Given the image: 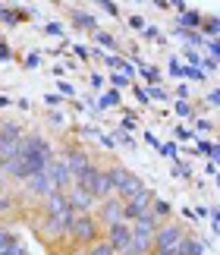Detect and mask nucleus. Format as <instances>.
Here are the masks:
<instances>
[{
  "label": "nucleus",
  "instance_id": "f257e3e1",
  "mask_svg": "<svg viewBox=\"0 0 220 255\" xmlns=\"http://www.w3.org/2000/svg\"><path fill=\"white\" fill-rule=\"evenodd\" d=\"M69 237L79 246H95L98 240H104V227L98 224L95 214H76L73 227H69Z\"/></svg>",
  "mask_w": 220,
  "mask_h": 255
},
{
  "label": "nucleus",
  "instance_id": "f03ea898",
  "mask_svg": "<svg viewBox=\"0 0 220 255\" xmlns=\"http://www.w3.org/2000/svg\"><path fill=\"white\" fill-rule=\"evenodd\" d=\"M110 170V180H113V195L116 199H135L138 192L145 189V183H142V176H135L132 170H126V167H107Z\"/></svg>",
  "mask_w": 220,
  "mask_h": 255
},
{
  "label": "nucleus",
  "instance_id": "7ed1b4c3",
  "mask_svg": "<svg viewBox=\"0 0 220 255\" xmlns=\"http://www.w3.org/2000/svg\"><path fill=\"white\" fill-rule=\"evenodd\" d=\"M19 148H22V129H19L16 123H3L0 126V167H3L9 158H16Z\"/></svg>",
  "mask_w": 220,
  "mask_h": 255
},
{
  "label": "nucleus",
  "instance_id": "20e7f679",
  "mask_svg": "<svg viewBox=\"0 0 220 255\" xmlns=\"http://www.w3.org/2000/svg\"><path fill=\"white\" fill-rule=\"evenodd\" d=\"M154 199H157V195H154V192L145 186V189L138 192L135 199L123 202V221H126V224H135L138 218H142V214H148V211H151V202H154Z\"/></svg>",
  "mask_w": 220,
  "mask_h": 255
},
{
  "label": "nucleus",
  "instance_id": "39448f33",
  "mask_svg": "<svg viewBox=\"0 0 220 255\" xmlns=\"http://www.w3.org/2000/svg\"><path fill=\"white\" fill-rule=\"evenodd\" d=\"M186 237V224H161L154 233V249H176Z\"/></svg>",
  "mask_w": 220,
  "mask_h": 255
},
{
  "label": "nucleus",
  "instance_id": "423d86ee",
  "mask_svg": "<svg viewBox=\"0 0 220 255\" xmlns=\"http://www.w3.org/2000/svg\"><path fill=\"white\" fill-rule=\"evenodd\" d=\"M104 240L113 246V252L119 255L129 243H132V224H126V221H119V224H110V227H104Z\"/></svg>",
  "mask_w": 220,
  "mask_h": 255
},
{
  "label": "nucleus",
  "instance_id": "0eeeda50",
  "mask_svg": "<svg viewBox=\"0 0 220 255\" xmlns=\"http://www.w3.org/2000/svg\"><path fill=\"white\" fill-rule=\"evenodd\" d=\"M73 221H76V211H73V208L63 211V214H54V218H47V221H44V237H47V240L69 237V227H73Z\"/></svg>",
  "mask_w": 220,
  "mask_h": 255
},
{
  "label": "nucleus",
  "instance_id": "6e6552de",
  "mask_svg": "<svg viewBox=\"0 0 220 255\" xmlns=\"http://www.w3.org/2000/svg\"><path fill=\"white\" fill-rule=\"evenodd\" d=\"M98 224L101 227H110V224H119L123 221V199H116V195H110V199H104L101 205H98Z\"/></svg>",
  "mask_w": 220,
  "mask_h": 255
},
{
  "label": "nucleus",
  "instance_id": "1a4fd4ad",
  "mask_svg": "<svg viewBox=\"0 0 220 255\" xmlns=\"http://www.w3.org/2000/svg\"><path fill=\"white\" fill-rule=\"evenodd\" d=\"M47 176H51V183H54L57 192H66L69 186H73V173H69L66 158H54L51 164H47Z\"/></svg>",
  "mask_w": 220,
  "mask_h": 255
},
{
  "label": "nucleus",
  "instance_id": "9d476101",
  "mask_svg": "<svg viewBox=\"0 0 220 255\" xmlns=\"http://www.w3.org/2000/svg\"><path fill=\"white\" fill-rule=\"evenodd\" d=\"M69 205H73L76 214H92V208L98 205V199L92 192H85L82 186H69Z\"/></svg>",
  "mask_w": 220,
  "mask_h": 255
},
{
  "label": "nucleus",
  "instance_id": "9b49d317",
  "mask_svg": "<svg viewBox=\"0 0 220 255\" xmlns=\"http://www.w3.org/2000/svg\"><path fill=\"white\" fill-rule=\"evenodd\" d=\"M25 189H28V195H35V199H47L51 192H57L54 183H51V176H47V170L28 176V180H25Z\"/></svg>",
  "mask_w": 220,
  "mask_h": 255
},
{
  "label": "nucleus",
  "instance_id": "f8f14e48",
  "mask_svg": "<svg viewBox=\"0 0 220 255\" xmlns=\"http://www.w3.org/2000/svg\"><path fill=\"white\" fill-rule=\"evenodd\" d=\"M66 164H69V173H73V183H76L79 176L92 167V158H88V151H82V148H69L66 151Z\"/></svg>",
  "mask_w": 220,
  "mask_h": 255
},
{
  "label": "nucleus",
  "instance_id": "ddd939ff",
  "mask_svg": "<svg viewBox=\"0 0 220 255\" xmlns=\"http://www.w3.org/2000/svg\"><path fill=\"white\" fill-rule=\"evenodd\" d=\"M73 205H69V195L66 192H51L44 199V211H47V218H54V214H63V211H69Z\"/></svg>",
  "mask_w": 220,
  "mask_h": 255
},
{
  "label": "nucleus",
  "instance_id": "4468645a",
  "mask_svg": "<svg viewBox=\"0 0 220 255\" xmlns=\"http://www.w3.org/2000/svg\"><path fill=\"white\" fill-rule=\"evenodd\" d=\"M22 154H54L51 151V142L41 139V135H22Z\"/></svg>",
  "mask_w": 220,
  "mask_h": 255
},
{
  "label": "nucleus",
  "instance_id": "2eb2a0df",
  "mask_svg": "<svg viewBox=\"0 0 220 255\" xmlns=\"http://www.w3.org/2000/svg\"><path fill=\"white\" fill-rule=\"evenodd\" d=\"M176 255H205V243H202V240H195L192 233H186L183 243L176 246Z\"/></svg>",
  "mask_w": 220,
  "mask_h": 255
},
{
  "label": "nucleus",
  "instance_id": "dca6fc26",
  "mask_svg": "<svg viewBox=\"0 0 220 255\" xmlns=\"http://www.w3.org/2000/svg\"><path fill=\"white\" fill-rule=\"evenodd\" d=\"M202 13H198V9H186L183 16H179V25L176 28H186V32H198V28H202Z\"/></svg>",
  "mask_w": 220,
  "mask_h": 255
},
{
  "label": "nucleus",
  "instance_id": "f3484780",
  "mask_svg": "<svg viewBox=\"0 0 220 255\" xmlns=\"http://www.w3.org/2000/svg\"><path fill=\"white\" fill-rule=\"evenodd\" d=\"M73 22H76L79 28H85V32H98V22H95V16H92V13L73 9Z\"/></svg>",
  "mask_w": 220,
  "mask_h": 255
},
{
  "label": "nucleus",
  "instance_id": "a211bd4d",
  "mask_svg": "<svg viewBox=\"0 0 220 255\" xmlns=\"http://www.w3.org/2000/svg\"><path fill=\"white\" fill-rule=\"evenodd\" d=\"M151 214H154V218L164 224V221L170 218V214H173V205L164 202V199H154V202H151Z\"/></svg>",
  "mask_w": 220,
  "mask_h": 255
},
{
  "label": "nucleus",
  "instance_id": "6ab92c4d",
  "mask_svg": "<svg viewBox=\"0 0 220 255\" xmlns=\"http://www.w3.org/2000/svg\"><path fill=\"white\" fill-rule=\"evenodd\" d=\"M0 255H25V249H22V243H19V237H13L9 233V240L0 246Z\"/></svg>",
  "mask_w": 220,
  "mask_h": 255
},
{
  "label": "nucleus",
  "instance_id": "aec40b11",
  "mask_svg": "<svg viewBox=\"0 0 220 255\" xmlns=\"http://www.w3.org/2000/svg\"><path fill=\"white\" fill-rule=\"evenodd\" d=\"M202 35H217L220 38V16H205L202 19Z\"/></svg>",
  "mask_w": 220,
  "mask_h": 255
},
{
  "label": "nucleus",
  "instance_id": "412c9836",
  "mask_svg": "<svg viewBox=\"0 0 220 255\" xmlns=\"http://www.w3.org/2000/svg\"><path fill=\"white\" fill-rule=\"evenodd\" d=\"M135 63H138V73H142V76H145V79L151 82V85H157V82H161V73H157L154 66H148V63H142V60H135Z\"/></svg>",
  "mask_w": 220,
  "mask_h": 255
},
{
  "label": "nucleus",
  "instance_id": "4be33fe9",
  "mask_svg": "<svg viewBox=\"0 0 220 255\" xmlns=\"http://www.w3.org/2000/svg\"><path fill=\"white\" fill-rule=\"evenodd\" d=\"M88 255H116V252H113V246H110L107 240H98L95 246H88Z\"/></svg>",
  "mask_w": 220,
  "mask_h": 255
},
{
  "label": "nucleus",
  "instance_id": "5701e85b",
  "mask_svg": "<svg viewBox=\"0 0 220 255\" xmlns=\"http://www.w3.org/2000/svg\"><path fill=\"white\" fill-rule=\"evenodd\" d=\"M104 107H119V92L113 88V92H107L101 101H98V111H104Z\"/></svg>",
  "mask_w": 220,
  "mask_h": 255
},
{
  "label": "nucleus",
  "instance_id": "b1692460",
  "mask_svg": "<svg viewBox=\"0 0 220 255\" xmlns=\"http://www.w3.org/2000/svg\"><path fill=\"white\" fill-rule=\"evenodd\" d=\"M157 151H161L164 158H170V161H179V148H176V142H164Z\"/></svg>",
  "mask_w": 220,
  "mask_h": 255
},
{
  "label": "nucleus",
  "instance_id": "393cba45",
  "mask_svg": "<svg viewBox=\"0 0 220 255\" xmlns=\"http://www.w3.org/2000/svg\"><path fill=\"white\" fill-rule=\"evenodd\" d=\"M183 79H195V82H205L208 76L198 70V66H183Z\"/></svg>",
  "mask_w": 220,
  "mask_h": 255
},
{
  "label": "nucleus",
  "instance_id": "a878e982",
  "mask_svg": "<svg viewBox=\"0 0 220 255\" xmlns=\"http://www.w3.org/2000/svg\"><path fill=\"white\" fill-rule=\"evenodd\" d=\"M95 38H98V44H104V47H110V51H116V38H113V35H107V32H95Z\"/></svg>",
  "mask_w": 220,
  "mask_h": 255
},
{
  "label": "nucleus",
  "instance_id": "bb28decb",
  "mask_svg": "<svg viewBox=\"0 0 220 255\" xmlns=\"http://www.w3.org/2000/svg\"><path fill=\"white\" fill-rule=\"evenodd\" d=\"M205 47H208V54H211V60H217V63H220V41H217V38H208Z\"/></svg>",
  "mask_w": 220,
  "mask_h": 255
},
{
  "label": "nucleus",
  "instance_id": "cd10ccee",
  "mask_svg": "<svg viewBox=\"0 0 220 255\" xmlns=\"http://www.w3.org/2000/svg\"><path fill=\"white\" fill-rule=\"evenodd\" d=\"M145 92H148V98H154V101H170V95L161 85H151V88H145Z\"/></svg>",
  "mask_w": 220,
  "mask_h": 255
},
{
  "label": "nucleus",
  "instance_id": "c85d7f7f",
  "mask_svg": "<svg viewBox=\"0 0 220 255\" xmlns=\"http://www.w3.org/2000/svg\"><path fill=\"white\" fill-rule=\"evenodd\" d=\"M186 60H189V66H198V70H202V60H205V57L198 54V51H192V47H186Z\"/></svg>",
  "mask_w": 220,
  "mask_h": 255
},
{
  "label": "nucleus",
  "instance_id": "c756f323",
  "mask_svg": "<svg viewBox=\"0 0 220 255\" xmlns=\"http://www.w3.org/2000/svg\"><path fill=\"white\" fill-rule=\"evenodd\" d=\"M208 218H211V230L220 233V208H208Z\"/></svg>",
  "mask_w": 220,
  "mask_h": 255
},
{
  "label": "nucleus",
  "instance_id": "7c9ffc66",
  "mask_svg": "<svg viewBox=\"0 0 220 255\" xmlns=\"http://www.w3.org/2000/svg\"><path fill=\"white\" fill-rule=\"evenodd\" d=\"M176 114L179 117H195V111H192V104H189V101H176Z\"/></svg>",
  "mask_w": 220,
  "mask_h": 255
},
{
  "label": "nucleus",
  "instance_id": "2f4dec72",
  "mask_svg": "<svg viewBox=\"0 0 220 255\" xmlns=\"http://www.w3.org/2000/svg\"><path fill=\"white\" fill-rule=\"evenodd\" d=\"M98 6H101L107 16H116V19H119V6H116V3H110V0H101V3H98Z\"/></svg>",
  "mask_w": 220,
  "mask_h": 255
},
{
  "label": "nucleus",
  "instance_id": "473e14b6",
  "mask_svg": "<svg viewBox=\"0 0 220 255\" xmlns=\"http://www.w3.org/2000/svg\"><path fill=\"white\" fill-rule=\"evenodd\" d=\"M176 139H183V142H189V139H192V142H195L198 135H195L192 129H186V126H176Z\"/></svg>",
  "mask_w": 220,
  "mask_h": 255
},
{
  "label": "nucleus",
  "instance_id": "72a5a7b5",
  "mask_svg": "<svg viewBox=\"0 0 220 255\" xmlns=\"http://www.w3.org/2000/svg\"><path fill=\"white\" fill-rule=\"evenodd\" d=\"M57 92L63 95V98H73V95H76V88L69 85V82H57Z\"/></svg>",
  "mask_w": 220,
  "mask_h": 255
},
{
  "label": "nucleus",
  "instance_id": "f704fd0d",
  "mask_svg": "<svg viewBox=\"0 0 220 255\" xmlns=\"http://www.w3.org/2000/svg\"><path fill=\"white\" fill-rule=\"evenodd\" d=\"M110 82H113V85H116V92H119V88H123V85H129V82H132V79H126L123 73H119V76L113 73V76H110Z\"/></svg>",
  "mask_w": 220,
  "mask_h": 255
},
{
  "label": "nucleus",
  "instance_id": "c9c22d12",
  "mask_svg": "<svg viewBox=\"0 0 220 255\" xmlns=\"http://www.w3.org/2000/svg\"><path fill=\"white\" fill-rule=\"evenodd\" d=\"M44 32H47V35H57V38H60V35H63V25H60V22H47V25H44Z\"/></svg>",
  "mask_w": 220,
  "mask_h": 255
},
{
  "label": "nucleus",
  "instance_id": "e433bc0d",
  "mask_svg": "<svg viewBox=\"0 0 220 255\" xmlns=\"http://www.w3.org/2000/svg\"><path fill=\"white\" fill-rule=\"evenodd\" d=\"M113 142H119V145H135V142H132V135L123 132V129H116V139H113Z\"/></svg>",
  "mask_w": 220,
  "mask_h": 255
},
{
  "label": "nucleus",
  "instance_id": "4c0bfd02",
  "mask_svg": "<svg viewBox=\"0 0 220 255\" xmlns=\"http://www.w3.org/2000/svg\"><path fill=\"white\" fill-rule=\"evenodd\" d=\"M170 76H179V79H183V63L179 60H170Z\"/></svg>",
  "mask_w": 220,
  "mask_h": 255
},
{
  "label": "nucleus",
  "instance_id": "58836bf2",
  "mask_svg": "<svg viewBox=\"0 0 220 255\" xmlns=\"http://www.w3.org/2000/svg\"><path fill=\"white\" fill-rule=\"evenodd\" d=\"M135 98H138V104H148V101H151V98H148V92H145L142 85H135Z\"/></svg>",
  "mask_w": 220,
  "mask_h": 255
},
{
  "label": "nucleus",
  "instance_id": "ea45409f",
  "mask_svg": "<svg viewBox=\"0 0 220 255\" xmlns=\"http://www.w3.org/2000/svg\"><path fill=\"white\" fill-rule=\"evenodd\" d=\"M195 142H198V151H202V154H211V151H214L211 142H205V139H195Z\"/></svg>",
  "mask_w": 220,
  "mask_h": 255
},
{
  "label": "nucleus",
  "instance_id": "a19ab883",
  "mask_svg": "<svg viewBox=\"0 0 220 255\" xmlns=\"http://www.w3.org/2000/svg\"><path fill=\"white\" fill-rule=\"evenodd\" d=\"M129 25L138 28V32H145V19H142V16H132V19H129Z\"/></svg>",
  "mask_w": 220,
  "mask_h": 255
},
{
  "label": "nucleus",
  "instance_id": "79ce46f5",
  "mask_svg": "<svg viewBox=\"0 0 220 255\" xmlns=\"http://www.w3.org/2000/svg\"><path fill=\"white\" fill-rule=\"evenodd\" d=\"M38 63H41V57H38V54H28V57H25V66H28V70H35Z\"/></svg>",
  "mask_w": 220,
  "mask_h": 255
},
{
  "label": "nucleus",
  "instance_id": "37998d69",
  "mask_svg": "<svg viewBox=\"0 0 220 255\" xmlns=\"http://www.w3.org/2000/svg\"><path fill=\"white\" fill-rule=\"evenodd\" d=\"M195 126H198V132H211V129H214V123H211V120H198Z\"/></svg>",
  "mask_w": 220,
  "mask_h": 255
},
{
  "label": "nucleus",
  "instance_id": "c03bdc74",
  "mask_svg": "<svg viewBox=\"0 0 220 255\" xmlns=\"http://www.w3.org/2000/svg\"><path fill=\"white\" fill-rule=\"evenodd\" d=\"M176 98H179V101H189V85H186V82L176 88Z\"/></svg>",
  "mask_w": 220,
  "mask_h": 255
},
{
  "label": "nucleus",
  "instance_id": "a18cd8bd",
  "mask_svg": "<svg viewBox=\"0 0 220 255\" xmlns=\"http://www.w3.org/2000/svg\"><path fill=\"white\" fill-rule=\"evenodd\" d=\"M208 101H211L214 107H220V88H214V92H211V95H208Z\"/></svg>",
  "mask_w": 220,
  "mask_h": 255
},
{
  "label": "nucleus",
  "instance_id": "49530a36",
  "mask_svg": "<svg viewBox=\"0 0 220 255\" xmlns=\"http://www.w3.org/2000/svg\"><path fill=\"white\" fill-rule=\"evenodd\" d=\"M145 142H148V145H154V148H161V142H157V135H154V132H145Z\"/></svg>",
  "mask_w": 220,
  "mask_h": 255
},
{
  "label": "nucleus",
  "instance_id": "de8ad7c7",
  "mask_svg": "<svg viewBox=\"0 0 220 255\" xmlns=\"http://www.w3.org/2000/svg\"><path fill=\"white\" fill-rule=\"evenodd\" d=\"M145 38H161V32H157L154 25H145Z\"/></svg>",
  "mask_w": 220,
  "mask_h": 255
},
{
  "label": "nucleus",
  "instance_id": "09e8293b",
  "mask_svg": "<svg viewBox=\"0 0 220 255\" xmlns=\"http://www.w3.org/2000/svg\"><path fill=\"white\" fill-rule=\"evenodd\" d=\"M104 85V76H98V73H92V88H101Z\"/></svg>",
  "mask_w": 220,
  "mask_h": 255
},
{
  "label": "nucleus",
  "instance_id": "8fccbe9b",
  "mask_svg": "<svg viewBox=\"0 0 220 255\" xmlns=\"http://www.w3.org/2000/svg\"><path fill=\"white\" fill-rule=\"evenodd\" d=\"M129 129H135V120H132V117H126V120H123V132H129Z\"/></svg>",
  "mask_w": 220,
  "mask_h": 255
},
{
  "label": "nucleus",
  "instance_id": "3c124183",
  "mask_svg": "<svg viewBox=\"0 0 220 255\" xmlns=\"http://www.w3.org/2000/svg\"><path fill=\"white\" fill-rule=\"evenodd\" d=\"M0 60H9V47L3 41H0Z\"/></svg>",
  "mask_w": 220,
  "mask_h": 255
},
{
  "label": "nucleus",
  "instance_id": "603ef678",
  "mask_svg": "<svg viewBox=\"0 0 220 255\" xmlns=\"http://www.w3.org/2000/svg\"><path fill=\"white\" fill-rule=\"evenodd\" d=\"M151 255H176V249H154Z\"/></svg>",
  "mask_w": 220,
  "mask_h": 255
},
{
  "label": "nucleus",
  "instance_id": "864d4df0",
  "mask_svg": "<svg viewBox=\"0 0 220 255\" xmlns=\"http://www.w3.org/2000/svg\"><path fill=\"white\" fill-rule=\"evenodd\" d=\"M6 240H9V230H3V227H0V246H3Z\"/></svg>",
  "mask_w": 220,
  "mask_h": 255
},
{
  "label": "nucleus",
  "instance_id": "5fc2aeb1",
  "mask_svg": "<svg viewBox=\"0 0 220 255\" xmlns=\"http://www.w3.org/2000/svg\"><path fill=\"white\" fill-rule=\"evenodd\" d=\"M9 205H13V202H9V199H0V214H3V211L9 208Z\"/></svg>",
  "mask_w": 220,
  "mask_h": 255
},
{
  "label": "nucleus",
  "instance_id": "6e6d98bb",
  "mask_svg": "<svg viewBox=\"0 0 220 255\" xmlns=\"http://www.w3.org/2000/svg\"><path fill=\"white\" fill-rule=\"evenodd\" d=\"M6 9H9V6H3V3H0V19H3V16H6Z\"/></svg>",
  "mask_w": 220,
  "mask_h": 255
},
{
  "label": "nucleus",
  "instance_id": "4d7b16f0",
  "mask_svg": "<svg viewBox=\"0 0 220 255\" xmlns=\"http://www.w3.org/2000/svg\"><path fill=\"white\" fill-rule=\"evenodd\" d=\"M217 186H220V173H217Z\"/></svg>",
  "mask_w": 220,
  "mask_h": 255
}]
</instances>
